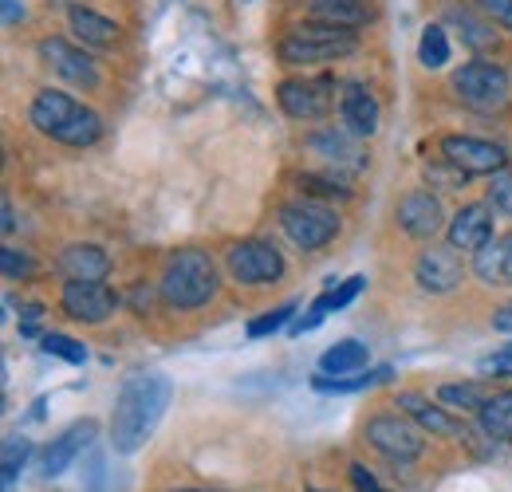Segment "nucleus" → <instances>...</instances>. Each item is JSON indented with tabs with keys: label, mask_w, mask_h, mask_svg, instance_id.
<instances>
[{
	"label": "nucleus",
	"mask_w": 512,
	"mask_h": 492,
	"mask_svg": "<svg viewBox=\"0 0 512 492\" xmlns=\"http://www.w3.org/2000/svg\"><path fill=\"white\" fill-rule=\"evenodd\" d=\"M174 398V382L166 374H134L123 382L111 414V445L115 453H138L146 437L158 430L166 406Z\"/></svg>",
	"instance_id": "nucleus-1"
},
{
	"label": "nucleus",
	"mask_w": 512,
	"mask_h": 492,
	"mask_svg": "<svg viewBox=\"0 0 512 492\" xmlns=\"http://www.w3.org/2000/svg\"><path fill=\"white\" fill-rule=\"evenodd\" d=\"M225 268H229V276L237 284L260 288V284H276L284 276V256L268 241H241V245L229 248Z\"/></svg>",
	"instance_id": "nucleus-9"
},
{
	"label": "nucleus",
	"mask_w": 512,
	"mask_h": 492,
	"mask_svg": "<svg viewBox=\"0 0 512 492\" xmlns=\"http://www.w3.org/2000/svg\"><path fill=\"white\" fill-rule=\"evenodd\" d=\"M60 304L75 323H107L119 308V296L103 280H67Z\"/></svg>",
	"instance_id": "nucleus-10"
},
{
	"label": "nucleus",
	"mask_w": 512,
	"mask_h": 492,
	"mask_svg": "<svg viewBox=\"0 0 512 492\" xmlns=\"http://www.w3.org/2000/svg\"><path fill=\"white\" fill-rule=\"evenodd\" d=\"M446 213H442V201L430 193V189H410L402 201H398V229L414 241H430L438 229H442Z\"/></svg>",
	"instance_id": "nucleus-14"
},
{
	"label": "nucleus",
	"mask_w": 512,
	"mask_h": 492,
	"mask_svg": "<svg viewBox=\"0 0 512 492\" xmlns=\"http://www.w3.org/2000/svg\"><path fill=\"white\" fill-rule=\"evenodd\" d=\"M162 300L170 308H201L217 296V268L209 260V252H197V248H186V252H174L166 260V272H162V284H158Z\"/></svg>",
	"instance_id": "nucleus-4"
},
{
	"label": "nucleus",
	"mask_w": 512,
	"mask_h": 492,
	"mask_svg": "<svg viewBox=\"0 0 512 492\" xmlns=\"http://www.w3.org/2000/svg\"><path fill=\"white\" fill-rule=\"evenodd\" d=\"M292 315H296V304H280V308L264 311L260 319H253V323H249V339H264V335L280 331V327H284Z\"/></svg>",
	"instance_id": "nucleus-34"
},
{
	"label": "nucleus",
	"mask_w": 512,
	"mask_h": 492,
	"mask_svg": "<svg viewBox=\"0 0 512 492\" xmlns=\"http://www.w3.org/2000/svg\"><path fill=\"white\" fill-rule=\"evenodd\" d=\"M16 229V213H12V201L4 197V233H12Z\"/></svg>",
	"instance_id": "nucleus-42"
},
{
	"label": "nucleus",
	"mask_w": 512,
	"mask_h": 492,
	"mask_svg": "<svg viewBox=\"0 0 512 492\" xmlns=\"http://www.w3.org/2000/svg\"><path fill=\"white\" fill-rule=\"evenodd\" d=\"M438 402H446L449 410H465V414H481L485 406V390L473 382H446L438 390Z\"/></svg>",
	"instance_id": "nucleus-28"
},
{
	"label": "nucleus",
	"mask_w": 512,
	"mask_h": 492,
	"mask_svg": "<svg viewBox=\"0 0 512 492\" xmlns=\"http://www.w3.org/2000/svg\"><path fill=\"white\" fill-rule=\"evenodd\" d=\"M418 60H422V67H430V71H438V67H446L449 63V40H446V28H442V24H430V28L422 32Z\"/></svg>",
	"instance_id": "nucleus-29"
},
{
	"label": "nucleus",
	"mask_w": 512,
	"mask_h": 492,
	"mask_svg": "<svg viewBox=\"0 0 512 492\" xmlns=\"http://www.w3.org/2000/svg\"><path fill=\"white\" fill-rule=\"evenodd\" d=\"M24 16V4L20 0H4V24H16Z\"/></svg>",
	"instance_id": "nucleus-40"
},
{
	"label": "nucleus",
	"mask_w": 512,
	"mask_h": 492,
	"mask_svg": "<svg viewBox=\"0 0 512 492\" xmlns=\"http://www.w3.org/2000/svg\"><path fill=\"white\" fill-rule=\"evenodd\" d=\"M28 453H32V441H28V437H20V433H8V437H4V453H0L4 492H12L16 477H20V469H24V461H28Z\"/></svg>",
	"instance_id": "nucleus-27"
},
{
	"label": "nucleus",
	"mask_w": 512,
	"mask_h": 492,
	"mask_svg": "<svg viewBox=\"0 0 512 492\" xmlns=\"http://www.w3.org/2000/svg\"><path fill=\"white\" fill-rule=\"evenodd\" d=\"M359 44L355 28H339V24H323V20H304L300 28H292L280 44L276 56L288 67H320V63H335L351 56Z\"/></svg>",
	"instance_id": "nucleus-3"
},
{
	"label": "nucleus",
	"mask_w": 512,
	"mask_h": 492,
	"mask_svg": "<svg viewBox=\"0 0 512 492\" xmlns=\"http://www.w3.org/2000/svg\"><path fill=\"white\" fill-rule=\"evenodd\" d=\"M40 56H44V63H48L60 79H67V83L87 87V91L99 87V71H95V63H91V56H87L83 48H75V44H67L60 36H52V40L40 44Z\"/></svg>",
	"instance_id": "nucleus-15"
},
{
	"label": "nucleus",
	"mask_w": 512,
	"mask_h": 492,
	"mask_svg": "<svg viewBox=\"0 0 512 492\" xmlns=\"http://www.w3.org/2000/svg\"><path fill=\"white\" fill-rule=\"evenodd\" d=\"M359 367H367V343H359V339H343L320 355V374H331V378L351 374Z\"/></svg>",
	"instance_id": "nucleus-25"
},
{
	"label": "nucleus",
	"mask_w": 512,
	"mask_h": 492,
	"mask_svg": "<svg viewBox=\"0 0 512 492\" xmlns=\"http://www.w3.org/2000/svg\"><path fill=\"white\" fill-rule=\"evenodd\" d=\"M481 12H485L493 24L512 28V0H481Z\"/></svg>",
	"instance_id": "nucleus-36"
},
{
	"label": "nucleus",
	"mask_w": 512,
	"mask_h": 492,
	"mask_svg": "<svg viewBox=\"0 0 512 492\" xmlns=\"http://www.w3.org/2000/svg\"><path fill=\"white\" fill-rule=\"evenodd\" d=\"M426 182H430V189H434V185H438V189H465L469 174H465L461 166H453L449 158H442L438 166H426Z\"/></svg>",
	"instance_id": "nucleus-33"
},
{
	"label": "nucleus",
	"mask_w": 512,
	"mask_h": 492,
	"mask_svg": "<svg viewBox=\"0 0 512 492\" xmlns=\"http://www.w3.org/2000/svg\"><path fill=\"white\" fill-rule=\"evenodd\" d=\"M28 119H32V126H36L40 134H48L52 142H64V146H91V142H99V134H103V119H99L91 107L75 103L71 95L52 91V87L32 99Z\"/></svg>",
	"instance_id": "nucleus-2"
},
{
	"label": "nucleus",
	"mask_w": 512,
	"mask_h": 492,
	"mask_svg": "<svg viewBox=\"0 0 512 492\" xmlns=\"http://www.w3.org/2000/svg\"><path fill=\"white\" fill-rule=\"evenodd\" d=\"M91 441H95V422H75L71 430H64L52 445H48V453H44V473H48V477L67 473L71 461H75Z\"/></svg>",
	"instance_id": "nucleus-19"
},
{
	"label": "nucleus",
	"mask_w": 512,
	"mask_h": 492,
	"mask_svg": "<svg viewBox=\"0 0 512 492\" xmlns=\"http://www.w3.org/2000/svg\"><path fill=\"white\" fill-rule=\"evenodd\" d=\"M0 272H4V280H28L36 272V260L24 248L4 245L0 248Z\"/></svg>",
	"instance_id": "nucleus-32"
},
{
	"label": "nucleus",
	"mask_w": 512,
	"mask_h": 492,
	"mask_svg": "<svg viewBox=\"0 0 512 492\" xmlns=\"http://www.w3.org/2000/svg\"><path fill=\"white\" fill-rule=\"evenodd\" d=\"M485 374H512V347L497 351L493 359H485Z\"/></svg>",
	"instance_id": "nucleus-39"
},
{
	"label": "nucleus",
	"mask_w": 512,
	"mask_h": 492,
	"mask_svg": "<svg viewBox=\"0 0 512 492\" xmlns=\"http://www.w3.org/2000/svg\"><path fill=\"white\" fill-rule=\"evenodd\" d=\"M414 280H418V288L430 292V296H449V292L465 280V264H461L457 248L430 245L418 256V264H414Z\"/></svg>",
	"instance_id": "nucleus-13"
},
{
	"label": "nucleus",
	"mask_w": 512,
	"mask_h": 492,
	"mask_svg": "<svg viewBox=\"0 0 512 492\" xmlns=\"http://www.w3.org/2000/svg\"><path fill=\"white\" fill-rule=\"evenodd\" d=\"M308 150L320 158L323 166L331 170V174H359V170H367V150L359 146V134H351V130H320V134H312L308 138Z\"/></svg>",
	"instance_id": "nucleus-11"
},
{
	"label": "nucleus",
	"mask_w": 512,
	"mask_h": 492,
	"mask_svg": "<svg viewBox=\"0 0 512 492\" xmlns=\"http://www.w3.org/2000/svg\"><path fill=\"white\" fill-rule=\"evenodd\" d=\"M67 24H71L75 40L87 44V48H111L119 40V24L107 20V16H99V12H91V8H83V4H75L67 12Z\"/></svg>",
	"instance_id": "nucleus-22"
},
{
	"label": "nucleus",
	"mask_w": 512,
	"mask_h": 492,
	"mask_svg": "<svg viewBox=\"0 0 512 492\" xmlns=\"http://www.w3.org/2000/svg\"><path fill=\"white\" fill-rule=\"evenodd\" d=\"M442 154H446L453 166H461L469 178L477 174H501L509 166V154L485 138H469V134H449L442 138Z\"/></svg>",
	"instance_id": "nucleus-12"
},
{
	"label": "nucleus",
	"mask_w": 512,
	"mask_h": 492,
	"mask_svg": "<svg viewBox=\"0 0 512 492\" xmlns=\"http://www.w3.org/2000/svg\"><path fill=\"white\" fill-rule=\"evenodd\" d=\"M363 284H367L363 276H351L347 284H339V288H331V296H335V308H347V304H351V300H355V296L363 292Z\"/></svg>",
	"instance_id": "nucleus-37"
},
{
	"label": "nucleus",
	"mask_w": 512,
	"mask_h": 492,
	"mask_svg": "<svg viewBox=\"0 0 512 492\" xmlns=\"http://www.w3.org/2000/svg\"><path fill=\"white\" fill-rule=\"evenodd\" d=\"M60 272L67 280H103L111 272V256L99 245H67L60 252Z\"/></svg>",
	"instance_id": "nucleus-21"
},
{
	"label": "nucleus",
	"mask_w": 512,
	"mask_h": 492,
	"mask_svg": "<svg viewBox=\"0 0 512 492\" xmlns=\"http://www.w3.org/2000/svg\"><path fill=\"white\" fill-rule=\"evenodd\" d=\"M40 343H44V351H48V355L64 359V363H71V367L87 363V347H83V343H75V339H67V335H60V331H48Z\"/></svg>",
	"instance_id": "nucleus-31"
},
{
	"label": "nucleus",
	"mask_w": 512,
	"mask_h": 492,
	"mask_svg": "<svg viewBox=\"0 0 512 492\" xmlns=\"http://www.w3.org/2000/svg\"><path fill=\"white\" fill-rule=\"evenodd\" d=\"M367 441L394 465H410L426 449V433L418 430L414 418H406V414H379V418H371L367 422Z\"/></svg>",
	"instance_id": "nucleus-7"
},
{
	"label": "nucleus",
	"mask_w": 512,
	"mask_h": 492,
	"mask_svg": "<svg viewBox=\"0 0 512 492\" xmlns=\"http://www.w3.org/2000/svg\"><path fill=\"white\" fill-rule=\"evenodd\" d=\"M453 91H457V99H461L469 111L493 115V111H505V107H509L512 79L501 63L469 60L465 67H457V75H453Z\"/></svg>",
	"instance_id": "nucleus-5"
},
{
	"label": "nucleus",
	"mask_w": 512,
	"mask_h": 492,
	"mask_svg": "<svg viewBox=\"0 0 512 492\" xmlns=\"http://www.w3.org/2000/svg\"><path fill=\"white\" fill-rule=\"evenodd\" d=\"M449 245L461 252H477L493 241V201H473L453 213L449 221Z\"/></svg>",
	"instance_id": "nucleus-16"
},
{
	"label": "nucleus",
	"mask_w": 512,
	"mask_h": 492,
	"mask_svg": "<svg viewBox=\"0 0 512 492\" xmlns=\"http://www.w3.org/2000/svg\"><path fill=\"white\" fill-rule=\"evenodd\" d=\"M398 410L406 418H414L422 430L438 433V437H465V426L457 418H449V410H438L430 398L422 394H398Z\"/></svg>",
	"instance_id": "nucleus-20"
},
{
	"label": "nucleus",
	"mask_w": 512,
	"mask_h": 492,
	"mask_svg": "<svg viewBox=\"0 0 512 492\" xmlns=\"http://www.w3.org/2000/svg\"><path fill=\"white\" fill-rule=\"evenodd\" d=\"M178 492H193V489H178Z\"/></svg>",
	"instance_id": "nucleus-43"
},
{
	"label": "nucleus",
	"mask_w": 512,
	"mask_h": 492,
	"mask_svg": "<svg viewBox=\"0 0 512 492\" xmlns=\"http://www.w3.org/2000/svg\"><path fill=\"white\" fill-rule=\"evenodd\" d=\"M493 327H497V331H512V304L493 315Z\"/></svg>",
	"instance_id": "nucleus-41"
},
{
	"label": "nucleus",
	"mask_w": 512,
	"mask_h": 492,
	"mask_svg": "<svg viewBox=\"0 0 512 492\" xmlns=\"http://www.w3.org/2000/svg\"><path fill=\"white\" fill-rule=\"evenodd\" d=\"M473 272L489 288H512V233L493 237L485 248L473 252Z\"/></svg>",
	"instance_id": "nucleus-18"
},
{
	"label": "nucleus",
	"mask_w": 512,
	"mask_h": 492,
	"mask_svg": "<svg viewBox=\"0 0 512 492\" xmlns=\"http://www.w3.org/2000/svg\"><path fill=\"white\" fill-rule=\"evenodd\" d=\"M339 119H343V130L359 134V138H371L379 130V99L363 87V83H343L339 87Z\"/></svg>",
	"instance_id": "nucleus-17"
},
{
	"label": "nucleus",
	"mask_w": 512,
	"mask_h": 492,
	"mask_svg": "<svg viewBox=\"0 0 512 492\" xmlns=\"http://www.w3.org/2000/svg\"><path fill=\"white\" fill-rule=\"evenodd\" d=\"M489 201H493V209H501V213H509L512 217V174H497L493 185H489Z\"/></svg>",
	"instance_id": "nucleus-35"
},
{
	"label": "nucleus",
	"mask_w": 512,
	"mask_h": 492,
	"mask_svg": "<svg viewBox=\"0 0 512 492\" xmlns=\"http://www.w3.org/2000/svg\"><path fill=\"white\" fill-rule=\"evenodd\" d=\"M351 481H355V489L359 492H386L371 473H367V465H351Z\"/></svg>",
	"instance_id": "nucleus-38"
},
{
	"label": "nucleus",
	"mask_w": 512,
	"mask_h": 492,
	"mask_svg": "<svg viewBox=\"0 0 512 492\" xmlns=\"http://www.w3.org/2000/svg\"><path fill=\"white\" fill-rule=\"evenodd\" d=\"M477 418H481V430L489 433L493 441H505V445H512V390L489 394Z\"/></svg>",
	"instance_id": "nucleus-23"
},
{
	"label": "nucleus",
	"mask_w": 512,
	"mask_h": 492,
	"mask_svg": "<svg viewBox=\"0 0 512 492\" xmlns=\"http://www.w3.org/2000/svg\"><path fill=\"white\" fill-rule=\"evenodd\" d=\"M449 20H453V24L461 28V40H465L469 48H477V52H481V48H493V44H497V32H493L489 24H481L477 16H469V12L453 8V12H449Z\"/></svg>",
	"instance_id": "nucleus-30"
},
{
	"label": "nucleus",
	"mask_w": 512,
	"mask_h": 492,
	"mask_svg": "<svg viewBox=\"0 0 512 492\" xmlns=\"http://www.w3.org/2000/svg\"><path fill=\"white\" fill-rule=\"evenodd\" d=\"M390 374H394L390 367H375V370H367V374H355V378H331V374H316V378H312V386H316L320 394H355V390L379 386V382H386Z\"/></svg>",
	"instance_id": "nucleus-26"
},
{
	"label": "nucleus",
	"mask_w": 512,
	"mask_h": 492,
	"mask_svg": "<svg viewBox=\"0 0 512 492\" xmlns=\"http://www.w3.org/2000/svg\"><path fill=\"white\" fill-rule=\"evenodd\" d=\"M276 103H280V111L288 119L312 123V119H323L335 107V83L331 79H308V75L284 79L276 87Z\"/></svg>",
	"instance_id": "nucleus-8"
},
{
	"label": "nucleus",
	"mask_w": 512,
	"mask_h": 492,
	"mask_svg": "<svg viewBox=\"0 0 512 492\" xmlns=\"http://www.w3.org/2000/svg\"><path fill=\"white\" fill-rule=\"evenodd\" d=\"M308 16L323 24H339V28H359L367 20V0H312Z\"/></svg>",
	"instance_id": "nucleus-24"
},
{
	"label": "nucleus",
	"mask_w": 512,
	"mask_h": 492,
	"mask_svg": "<svg viewBox=\"0 0 512 492\" xmlns=\"http://www.w3.org/2000/svg\"><path fill=\"white\" fill-rule=\"evenodd\" d=\"M312 492H323V489H312Z\"/></svg>",
	"instance_id": "nucleus-44"
},
{
	"label": "nucleus",
	"mask_w": 512,
	"mask_h": 492,
	"mask_svg": "<svg viewBox=\"0 0 512 492\" xmlns=\"http://www.w3.org/2000/svg\"><path fill=\"white\" fill-rule=\"evenodd\" d=\"M280 229L288 233V241L304 252H316V248L331 245L335 233H339V213L327 209L312 197H296L280 209Z\"/></svg>",
	"instance_id": "nucleus-6"
}]
</instances>
